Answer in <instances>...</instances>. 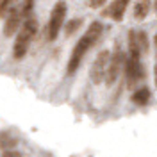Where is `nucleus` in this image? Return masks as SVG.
<instances>
[{"instance_id": "f257e3e1", "label": "nucleus", "mask_w": 157, "mask_h": 157, "mask_svg": "<svg viewBox=\"0 0 157 157\" xmlns=\"http://www.w3.org/2000/svg\"><path fill=\"white\" fill-rule=\"evenodd\" d=\"M102 32H104V25H102V21H91V23H89L88 30L84 32V36L78 39L77 45H75L73 50H71L68 66H66L68 75H73V73L78 70V66H80V63H82L84 56L88 54L89 50H91V47H93L98 39H100Z\"/></svg>"}, {"instance_id": "f03ea898", "label": "nucleus", "mask_w": 157, "mask_h": 157, "mask_svg": "<svg viewBox=\"0 0 157 157\" xmlns=\"http://www.w3.org/2000/svg\"><path fill=\"white\" fill-rule=\"evenodd\" d=\"M38 32V20L29 16L23 20L21 27L16 32V39H14V47H13V57L14 59H23L27 50H29L30 41L34 39Z\"/></svg>"}, {"instance_id": "7ed1b4c3", "label": "nucleus", "mask_w": 157, "mask_h": 157, "mask_svg": "<svg viewBox=\"0 0 157 157\" xmlns=\"http://www.w3.org/2000/svg\"><path fill=\"white\" fill-rule=\"evenodd\" d=\"M64 18H66V2L59 0L57 4L52 7L48 25H47V38H48V41H54L59 36V30L64 25Z\"/></svg>"}, {"instance_id": "20e7f679", "label": "nucleus", "mask_w": 157, "mask_h": 157, "mask_svg": "<svg viewBox=\"0 0 157 157\" xmlns=\"http://www.w3.org/2000/svg\"><path fill=\"white\" fill-rule=\"evenodd\" d=\"M125 57H127V56H125L120 48H114V52L111 54L109 64H107V71H105V78H104V82H105L107 86H113L118 80V77L121 75V71L125 68Z\"/></svg>"}, {"instance_id": "39448f33", "label": "nucleus", "mask_w": 157, "mask_h": 157, "mask_svg": "<svg viewBox=\"0 0 157 157\" xmlns=\"http://www.w3.org/2000/svg\"><path fill=\"white\" fill-rule=\"evenodd\" d=\"M109 57H111V52H109V50L98 52L97 59H95V63H93V66H91V71H89V77H91V82H93V84H100V82L105 78Z\"/></svg>"}, {"instance_id": "423d86ee", "label": "nucleus", "mask_w": 157, "mask_h": 157, "mask_svg": "<svg viewBox=\"0 0 157 157\" xmlns=\"http://www.w3.org/2000/svg\"><path fill=\"white\" fill-rule=\"evenodd\" d=\"M21 23H23V16H21V13H20V7H13V9L7 13V16H6V23H4V34L11 38V36H14L18 29L21 27Z\"/></svg>"}, {"instance_id": "0eeeda50", "label": "nucleus", "mask_w": 157, "mask_h": 157, "mask_svg": "<svg viewBox=\"0 0 157 157\" xmlns=\"http://www.w3.org/2000/svg\"><path fill=\"white\" fill-rule=\"evenodd\" d=\"M128 4H130V0H113L109 4V7L105 9V16H111L116 21H121L123 14H125V11L128 7Z\"/></svg>"}, {"instance_id": "6e6552de", "label": "nucleus", "mask_w": 157, "mask_h": 157, "mask_svg": "<svg viewBox=\"0 0 157 157\" xmlns=\"http://www.w3.org/2000/svg\"><path fill=\"white\" fill-rule=\"evenodd\" d=\"M152 9V0H136L134 2V16L137 20H145Z\"/></svg>"}, {"instance_id": "1a4fd4ad", "label": "nucleus", "mask_w": 157, "mask_h": 157, "mask_svg": "<svg viewBox=\"0 0 157 157\" xmlns=\"http://www.w3.org/2000/svg\"><path fill=\"white\" fill-rule=\"evenodd\" d=\"M148 100H150V88H147V86H141L132 93V102L136 105H147Z\"/></svg>"}, {"instance_id": "9d476101", "label": "nucleus", "mask_w": 157, "mask_h": 157, "mask_svg": "<svg viewBox=\"0 0 157 157\" xmlns=\"http://www.w3.org/2000/svg\"><path fill=\"white\" fill-rule=\"evenodd\" d=\"M18 145V139L13 136L11 132H0V148H4V150H11V148H14Z\"/></svg>"}, {"instance_id": "9b49d317", "label": "nucleus", "mask_w": 157, "mask_h": 157, "mask_svg": "<svg viewBox=\"0 0 157 157\" xmlns=\"http://www.w3.org/2000/svg\"><path fill=\"white\" fill-rule=\"evenodd\" d=\"M136 39H137V45H139V50L141 54L143 52H148V36L145 30H136Z\"/></svg>"}, {"instance_id": "f8f14e48", "label": "nucleus", "mask_w": 157, "mask_h": 157, "mask_svg": "<svg viewBox=\"0 0 157 157\" xmlns=\"http://www.w3.org/2000/svg\"><path fill=\"white\" fill-rule=\"evenodd\" d=\"M80 25H82V18H73L64 25V30H66V34H73L75 30L80 29Z\"/></svg>"}, {"instance_id": "ddd939ff", "label": "nucleus", "mask_w": 157, "mask_h": 157, "mask_svg": "<svg viewBox=\"0 0 157 157\" xmlns=\"http://www.w3.org/2000/svg\"><path fill=\"white\" fill-rule=\"evenodd\" d=\"M13 7H14V0H0V18H6Z\"/></svg>"}, {"instance_id": "4468645a", "label": "nucleus", "mask_w": 157, "mask_h": 157, "mask_svg": "<svg viewBox=\"0 0 157 157\" xmlns=\"http://www.w3.org/2000/svg\"><path fill=\"white\" fill-rule=\"evenodd\" d=\"M32 7H34V0H23V4H21V7H20V13H21L23 20L30 16V13H32Z\"/></svg>"}, {"instance_id": "2eb2a0df", "label": "nucleus", "mask_w": 157, "mask_h": 157, "mask_svg": "<svg viewBox=\"0 0 157 157\" xmlns=\"http://www.w3.org/2000/svg\"><path fill=\"white\" fill-rule=\"evenodd\" d=\"M105 2H107V0H88V6L93 7V9H100V7L105 6Z\"/></svg>"}, {"instance_id": "dca6fc26", "label": "nucleus", "mask_w": 157, "mask_h": 157, "mask_svg": "<svg viewBox=\"0 0 157 157\" xmlns=\"http://www.w3.org/2000/svg\"><path fill=\"white\" fill-rule=\"evenodd\" d=\"M2 157H21V155H20V152H16V150H6L2 154Z\"/></svg>"}, {"instance_id": "f3484780", "label": "nucleus", "mask_w": 157, "mask_h": 157, "mask_svg": "<svg viewBox=\"0 0 157 157\" xmlns=\"http://www.w3.org/2000/svg\"><path fill=\"white\" fill-rule=\"evenodd\" d=\"M154 43H155V48H157V34L154 36Z\"/></svg>"}, {"instance_id": "a211bd4d", "label": "nucleus", "mask_w": 157, "mask_h": 157, "mask_svg": "<svg viewBox=\"0 0 157 157\" xmlns=\"http://www.w3.org/2000/svg\"><path fill=\"white\" fill-rule=\"evenodd\" d=\"M155 86H157V66H155Z\"/></svg>"}, {"instance_id": "6ab92c4d", "label": "nucleus", "mask_w": 157, "mask_h": 157, "mask_svg": "<svg viewBox=\"0 0 157 157\" xmlns=\"http://www.w3.org/2000/svg\"><path fill=\"white\" fill-rule=\"evenodd\" d=\"M154 7H155V11H157V0H154Z\"/></svg>"}]
</instances>
